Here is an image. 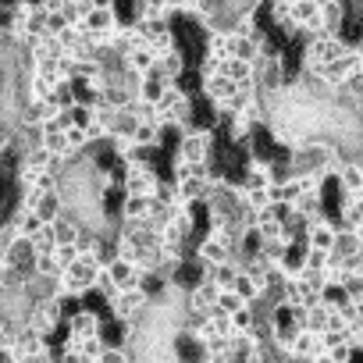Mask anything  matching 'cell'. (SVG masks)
Here are the masks:
<instances>
[{"mask_svg":"<svg viewBox=\"0 0 363 363\" xmlns=\"http://www.w3.org/2000/svg\"><path fill=\"white\" fill-rule=\"evenodd\" d=\"M214 160V128L211 125H196L193 132H186L178 139L174 160L171 164H211Z\"/></svg>","mask_w":363,"mask_h":363,"instance_id":"6da1fadb","label":"cell"},{"mask_svg":"<svg viewBox=\"0 0 363 363\" xmlns=\"http://www.w3.org/2000/svg\"><path fill=\"white\" fill-rule=\"evenodd\" d=\"M157 171L153 164H128L118 178V186H121V196H153L157 189Z\"/></svg>","mask_w":363,"mask_h":363,"instance_id":"7a4b0ae2","label":"cell"},{"mask_svg":"<svg viewBox=\"0 0 363 363\" xmlns=\"http://www.w3.org/2000/svg\"><path fill=\"white\" fill-rule=\"evenodd\" d=\"M26 324L36 328L43 338H50L57 328H65V303L57 299H43V303H33L29 313H26Z\"/></svg>","mask_w":363,"mask_h":363,"instance_id":"3957f363","label":"cell"},{"mask_svg":"<svg viewBox=\"0 0 363 363\" xmlns=\"http://www.w3.org/2000/svg\"><path fill=\"white\" fill-rule=\"evenodd\" d=\"M107 306H111V317H114L118 324H132V320L150 306V292H146V289H121Z\"/></svg>","mask_w":363,"mask_h":363,"instance_id":"277c9868","label":"cell"},{"mask_svg":"<svg viewBox=\"0 0 363 363\" xmlns=\"http://www.w3.org/2000/svg\"><path fill=\"white\" fill-rule=\"evenodd\" d=\"M274 186V167L267 157H246L242 160V178H239V189H271Z\"/></svg>","mask_w":363,"mask_h":363,"instance_id":"5b68a950","label":"cell"},{"mask_svg":"<svg viewBox=\"0 0 363 363\" xmlns=\"http://www.w3.org/2000/svg\"><path fill=\"white\" fill-rule=\"evenodd\" d=\"M65 335L72 338H93V335H104V317L89 306L75 310V313H65Z\"/></svg>","mask_w":363,"mask_h":363,"instance_id":"8992f818","label":"cell"},{"mask_svg":"<svg viewBox=\"0 0 363 363\" xmlns=\"http://www.w3.org/2000/svg\"><path fill=\"white\" fill-rule=\"evenodd\" d=\"M114 26H118V4H111V0H96L93 11H89L86 22H82V33L100 36V33H111Z\"/></svg>","mask_w":363,"mask_h":363,"instance_id":"52a82bcc","label":"cell"},{"mask_svg":"<svg viewBox=\"0 0 363 363\" xmlns=\"http://www.w3.org/2000/svg\"><path fill=\"white\" fill-rule=\"evenodd\" d=\"M335 228L363 235V193H359V196H342V203H338V221H335Z\"/></svg>","mask_w":363,"mask_h":363,"instance_id":"ba28073f","label":"cell"},{"mask_svg":"<svg viewBox=\"0 0 363 363\" xmlns=\"http://www.w3.org/2000/svg\"><path fill=\"white\" fill-rule=\"evenodd\" d=\"M335 232H338V228H335V218L310 225V228H306V235H303V250H320V253H331Z\"/></svg>","mask_w":363,"mask_h":363,"instance_id":"9c48e42d","label":"cell"},{"mask_svg":"<svg viewBox=\"0 0 363 363\" xmlns=\"http://www.w3.org/2000/svg\"><path fill=\"white\" fill-rule=\"evenodd\" d=\"M43 349H50V338H43L36 328L22 324V328H18V335H15L11 352H15V356H36V352H43Z\"/></svg>","mask_w":363,"mask_h":363,"instance_id":"30bf717a","label":"cell"},{"mask_svg":"<svg viewBox=\"0 0 363 363\" xmlns=\"http://www.w3.org/2000/svg\"><path fill=\"white\" fill-rule=\"evenodd\" d=\"M150 75L160 79V82H178L182 75H186V57H182V50H171V54L157 57V65H153Z\"/></svg>","mask_w":363,"mask_h":363,"instance_id":"8fae6325","label":"cell"},{"mask_svg":"<svg viewBox=\"0 0 363 363\" xmlns=\"http://www.w3.org/2000/svg\"><path fill=\"white\" fill-rule=\"evenodd\" d=\"M335 182H338L342 196H359V193H363V164H359V160L342 164L338 174H335Z\"/></svg>","mask_w":363,"mask_h":363,"instance_id":"7c38bea8","label":"cell"},{"mask_svg":"<svg viewBox=\"0 0 363 363\" xmlns=\"http://www.w3.org/2000/svg\"><path fill=\"white\" fill-rule=\"evenodd\" d=\"M150 211H153L150 196H121L118 221H150Z\"/></svg>","mask_w":363,"mask_h":363,"instance_id":"4fadbf2b","label":"cell"},{"mask_svg":"<svg viewBox=\"0 0 363 363\" xmlns=\"http://www.w3.org/2000/svg\"><path fill=\"white\" fill-rule=\"evenodd\" d=\"M320 352H324L320 335H313V331H296V338H292V356H296V359H313V356H320Z\"/></svg>","mask_w":363,"mask_h":363,"instance_id":"5bb4252c","label":"cell"},{"mask_svg":"<svg viewBox=\"0 0 363 363\" xmlns=\"http://www.w3.org/2000/svg\"><path fill=\"white\" fill-rule=\"evenodd\" d=\"M160 139H164V132H160L153 121H139V125L132 128V146H143V150H153V153H157V150L164 146Z\"/></svg>","mask_w":363,"mask_h":363,"instance_id":"9a60e30c","label":"cell"},{"mask_svg":"<svg viewBox=\"0 0 363 363\" xmlns=\"http://www.w3.org/2000/svg\"><path fill=\"white\" fill-rule=\"evenodd\" d=\"M235 89H239V86H235V82H228L225 75H214V79H207V82H203V96L211 100V107H221Z\"/></svg>","mask_w":363,"mask_h":363,"instance_id":"2e32d148","label":"cell"},{"mask_svg":"<svg viewBox=\"0 0 363 363\" xmlns=\"http://www.w3.org/2000/svg\"><path fill=\"white\" fill-rule=\"evenodd\" d=\"M132 100H135V96H132L121 82H104V89H100V104L111 107V111H125Z\"/></svg>","mask_w":363,"mask_h":363,"instance_id":"e0dca14e","label":"cell"},{"mask_svg":"<svg viewBox=\"0 0 363 363\" xmlns=\"http://www.w3.org/2000/svg\"><path fill=\"white\" fill-rule=\"evenodd\" d=\"M47 228H50V235H54V246H75V239H79V221H72L68 214H61V218L50 221Z\"/></svg>","mask_w":363,"mask_h":363,"instance_id":"ac0fdd59","label":"cell"},{"mask_svg":"<svg viewBox=\"0 0 363 363\" xmlns=\"http://www.w3.org/2000/svg\"><path fill=\"white\" fill-rule=\"evenodd\" d=\"M331 253L335 257H359L363 253V235H356V232H335V242H331Z\"/></svg>","mask_w":363,"mask_h":363,"instance_id":"d6986e66","label":"cell"},{"mask_svg":"<svg viewBox=\"0 0 363 363\" xmlns=\"http://www.w3.org/2000/svg\"><path fill=\"white\" fill-rule=\"evenodd\" d=\"M89 11H93V0H61V18L68 22V29H79Z\"/></svg>","mask_w":363,"mask_h":363,"instance_id":"ffe728a7","label":"cell"},{"mask_svg":"<svg viewBox=\"0 0 363 363\" xmlns=\"http://www.w3.org/2000/svg\"><path fill=\"white\" fill-rule=\"evenodd\" d=\"M153 65H157V54H153L150 47H135V50L125 57V68H128V72H135V75H150V72H153Z\"/></svg>","mask_w":363,"mask_h":363,"instance_id":"44dd1931","label":"cell"},{"mask_svg":"<svg viewBox=\"0 0 363 363\" xmlns=\"http://www.w3.org/2000/svg\"><path fill=\"white\" fill-rule=\"evenodd\" d=\"M43 225H50V221H57L61 214H65V200L57 196V193H47V196H40V203H36V211H33Z\"/></svg>","mask_w":363,"mask_h":363,"instance_id":"7402d4cb","label":"cell"},{"mask_svg":"<svg viewBox=\"0 0 363 363\" xmlns=\"http://www.w3.org/2000/svg\"><path fill=\"white\" fill-rule=\"evenodd\" d=\"M207 36V54L203 57H211V61H228V54H232V36H225V33H203Z\"/></svg>","mask_w":363,"mask_h":363,"instance_id":"603a6c76","label":"cell"},{"mask_svg":"<svg viewBox=\"0 0 363 363\" xmlns=\"http://www.w3.org/2000/svg\"><path fill=\"white\" fill-rule=\"evenodd\" d=\"M221 75H225L228 82L242 86V82H253V65H246V61H235V57H228V61H221Z\"/></svg>","mask_w":363,"mask_h":363,"instance_id":"cb8c5ba5","label":"cell"},{"mask_svg":"<svg viewBox=\"0 0 363 363\" xmlns=\"http://www.w3.org/2000/svg\"><path fill=\"white\" fill-rule=\"evenodd\" d=\"M164 86H167V82H160V79H153V75H143V82H139V89H135V100H143V104L153 107V104L160 100Z\"/></svg>","mask_w":363,"mask_h":363,"instance_id":"d4e9b609","label":"cell"},{"mask_svg":"<svg viewBox=\"0 0 363 363\" xmlns=\"http://www.w3.org/2000/svg\"><path fill=\"white\" fill-rule=\"evenodd\" d=\"M274 200H271V189H250V193H242V207L250 211V214H257V211H264V207H271Z\"/></svg>","mask_w":363,"mask_h":363,"instance_id":"484cf974","label":"cell"},{"mask_svg":"<svg viewBox=\"0 0 363 363\" xmlns=\"http://www.w3.org/2000/svg\"><path fill=\"white\" fill-rule=\"evenodd\" d=\"M246 303L235 296V292H218V303L211 306V313H221V317H232L235 310H242Z\"/></svg>","mask_w":363,"mask_h":363,"instance_id":"4316f807","label":"cell"},{"mask_svg":"<svg viewBox=\"0 0 363 363\" xmlns=\"http://www.w3.org/2000/svg\"><path fill=\"white\" fill-rule=\"evenodd\" d=\"M75 349H79L89 363H96V359H100V352L107 349V342H104V335H93V338H79V342H75Z\"/></svg>","mask_w":363,"mask_h":363,"instance_id":"83f0119b","label":"cell"},{"mask_svg":"<svg viewBox=\"0 0 363 363\" xmlns=\"http://www.w3.org/2000/svg\"><path fill=\"white\" fill-rule=\"evenodd\" d=\"M228 328H232V335H253V313H250V306L235 310L228 317Z\"/></svg>","mask_w":363,"mask_h":363,"instance_id":"f1b7e54d","label":"cell"},{"mask_svg":"<svg viewBox=\"0 0 363 363\" xmlns=\"http://www.w3.org/2000/svg\"><path fill=\"white\" fill-rule=\"evenodd\" d=\"M50 257H54V264H57V271L65 274V271H68V267H72V264L79 260V250H75V246H57V250H54Z\"/></svg>","mask_w":363,"mask_h":363,"instance_id":"f546056e","label":"cell"},{"mask_svg":"<svg viewBox=\"0 0 363 363\" xmlns=\"http://www.w3.org/2000/svg\"><path fill=\"white\" fill-rule=\"evenodd\" d=\"M335 313L342 317L345 328H349V324H363V303H342Z\"/></svg>","mask_w":363,"mask_h":363,"instance_id":"4dcf8cb0","label":"cell"},{"mask_svg":"<svg viewBox=\"0 0 363 363\" xmlns=\"http://www.w3.org/2000/svg\"><path fill=\"white\" fill-rule=\"evenodd\" d=\"M96 363H132V352L128 349H121V345H111L107 342V349L100 352V359Z\"/></svg>","mask_w":363,"mask_h":363,"instance_id":"1f68e13d","label":"cell"},{"mask_svg":"<svg viewBox=\"0 0 363 363\" xmlns=\"http://www.w3.org/2000/svg\"><path fill=\"white\" fill-rule=\"evenodd\" d=\"M29 242H33V250H36V253H54V250H57V246H54V235H50V228H47V225H43Z\"/></svg>","mask_w":363,"mask_h":363,"instance_id":"d6a6232c","label":"cell"},{"mask_svg":"<svg viewBox=\"0 0 363 363\" xmlns=\"http://www.w3.org/2000/svg\"><path fill=\"white\" fill-rule=\"evenodd\" d=\"M65 29H68V22L61 18V8H57L54 15H47V36H50V40H57Z\"/></svg>","mask_w":363,"mask_h":363,"instance_id":"836d02e7","label":"cell"},{"mask_svg":"<svg viewBox=\"0 0 363 363\" xmlns=\"http://www.w3.org/2000/svg\"><path fill=\"white\" fill-rule=\"evenodd\" d=\"M214 75H221V61H211V57H203V61H200V79L207 82V79H214Z\"/></svg>","mask_w":363,"mask_h":363,"instance_id":"e575fe53","label":"cell"},{"mask_svg":"<svg viewBox=\"0 0 363 363\" xmlns=\"http://www.w3.org/2000/svg\"><path fill=\"white\" fill-rule=\"evenodd\" d=\"M0 363H18V356L11 349H0Z\"/></svg>","mask_w":363,"mask_h":363,"instance_id":"d590c367","label":"cell"},{"mask_svg":"<svg viewBox=\"0 0 363 363\" xmlns=\"http://www.w3.org/2000/svg\"><path fill=\"white\" fill-rule=\"evenodd\" d=\"M4 271H8V267H4V257H0V274H4Z\"/></svg>","mask_w":363,"mask_h":363,"instance_id":"8d00e7d4","label":"cell"}]
</instances>
